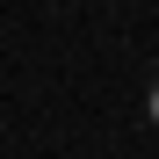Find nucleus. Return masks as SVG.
Listing matches in <instances>:
<instances>
[{
    "instance_id": "f257e3e1",
    "label": "nucleus",
    "mask_w": 159,
    "mask_h": 159,
    "mask_svg": "<svg viewBox=\"0 0 159 159\" xmlns=\"http://www.w3.org/2000/svg\"><path fill=\"white\" fill-rule=\"evenodd\" d=\"M145 109H152V130H159V80H152V94H145Z\"/></svg>"
}]
</instances>
